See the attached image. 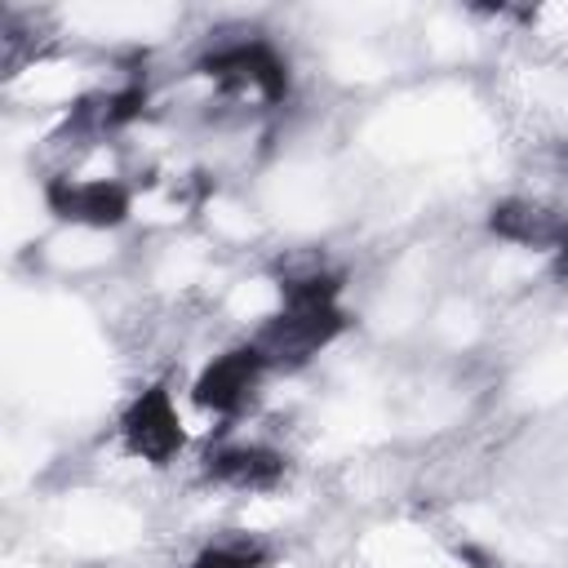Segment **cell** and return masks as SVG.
<instances>
[{
  "instance_id": "cell-7",
  "label": "cell",
  "mask_w": 568,
  "mask_h": 568,
  "mask_svg": "<svg viewBox=\"0 0 568 568\" xmlns=\"http://www.w3.org/2000/svg\"><path fill=\"white\" fill-rule=\"evenodd\" d=\"M550 257H555V271L568 280V226L559 231V240H555V248H550Z\"/></svg>"
},
{
  "instance_id": "cell-5",
  "label": "cell",
  "mask_w": 568,
  "mask_h": 568,
  "mask_svg": "<svg viewBox=\"0 0 568 568\" xmlns=\"http://www.w3.org/2000/svg\"><path fill=\"white\" fill-rule=\"evenodd\" d=\"M488 226H493V235H497V240H506V244H524V248H546V253H550V248H555V240H559V231L568 226V217L550 213L541 200L510 195V200L493 204Z\"/></svg>"
},
{
  "instance_id": "cell-3",
  "label": "cell",
  "mask_w": 568,
  "mask_h": 568,
  "mask_svg": "<svg viewBox=\"0 0 568 568\" xmlns=\"http://www.w3.org/2000/svg\"><path fill=\"white\" fill-rule=\"evenodd\" d=\"M120 439L138 462H151V466H169L182 453L186 430L164 382H151L129 399V408L120 413Z\"/></svg>"
},
{
  "instance_id": "cell-6",
  "label": "cell",
  "mask_w": 568,
  "mask_h": 568,
  "mask_svg": "<svg viewBox=\"0 0 568 568\" xmlns=\"http://www.w3.org/2000/svg\"><path fill=\"white\" fill-rule=\"evenodd\" d=\"M186 568H266V550L257 541H213Z\"/></svg>"
},
{
  "instance_id": "cell-1",
  "label": "cell",
  "mask_w": 568,
  "mask_h": 568,
  "mask_svg": "<svg viewBox=\"0 0 568 568\" xmlns=\"http://www.w3.org/2000/svg\"><path fill=\"white\" fill-rule=\"evenodd\" d=\"M44 204L53 217L89 231H115L133 213V191L124 178H80V173H53L44 182Z\"/></svg>"
},
{
  "instance_id": "cell-2",
  "label": "cell",
  "mask_w": 568,
  "mask_h": 568,
  "mask_svg": "<svg viewBox=\"0 0 568 568\" xmlns=\"http://www.w3.org/2000/svg\"><path fill=\"white\" fill-rule=\"evenodd\" d=\"M266 373H271V364L262 359V351H257L253 342L231 346V351H217V355L195 373V382H191V399H195L204 413L240 417V413L257 399Z\"/></svg>"
},
{
  "instance_id": "cell-4",
  "label": "cell",
  "mask_w": 568,
  "mask_h": 568,
  "mask_svg": "<svg viewBox=\"0 0 568 568\" xmlns=\"http://www.w3.org/2000/svg\"><path fill=\"white\" fill-rule=\"evenodd\" d=\"M204 470L213 484H222L231 493H271L284 479L288 462L271 444H222L217 453H209Z\"/></svg>"
}]
</instances>
